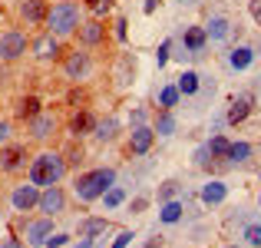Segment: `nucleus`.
Here are the masks:
<instances>
[{"label":"nucleus","instance_id":"f257e3e1","mask_svg":"<svg viewBox=\"0 0 261 248\" xmlns=\"http://www.w3.org/2000/svg\"><path fill=\"white\" fill-rule=\"evenodd\" d=\"M66 176V162L60 153H43L30 162V182L37 189H46V185H57L60 179Z\"/></svg>","mask_w":261,"mask_h":248},{"label":"nucleus","instance_id":"f03ea898","mask_svg":"<svg viewBox=\"0 0 261 248\" xmlns=\"http://www.w3.org/2000/svg\"><path fill=\"white\" fill-rule=\"evenodd\" d=\"M113 182H116L113 169H93V172H83L73 189H76L80 202H93V199H102V192H106Z\"/></svg>","mask_w":261,"mask_h":248},{"label":"nucleus","instance_id":"7ed1b4c3","mask_svg":"<svg viewBox=\"0 0 261 248\" xmlns=\"http://www.w3.org/2000/svg\"><path fill=\"white\" fill-rule=\"evenodd\" d=\"M46 23H50V33L53 37H66V33H73L80 27V10L76 4H70V0H60V4H53L50 10H46Z\"/></svg>","mask_w":261,"mask_h":248},{"label":"nucleus","instance_id":"20e7f679","mask_svg":"<svg viewBox=\"0 0 261 248\" xmlns=\"http://www.w3.org/2000/svg\"><path fill=\"white\" fill-rule=\"evenodd\" d=\"M23 53H27V37L20 30H7L4 37H0V60L13 63V60H20Z\"/></svg>","mask_w":261,"mask_h":248},{"label":"nucleus","instance_id":"39448f33","mask_svg":"<svg viewBox=\"0 0 261 248\" xmlns=\"http://www.w3.org/2000/svg\"><path fill=\"white\" fill-rule=\"evenodd\" d=\"M63 205H66V195H63V189H60V185H46V189L40 192V202H37V209L43 212L46 218L60 215V212H63Z\"/></svg>","mask_w":261,"mask_h":248},{"label":"nucleus","instance_id":"423d86ee","mask_svg":"<svg viewBox=\"0 0 261 248\" xmlns=\"http://www.w3.org/2000/svg\"><path fill=\"white\" fill-rule=\"evenodd\" d=\"M37 202H40V189L37 185H17L13 189V209L17 212H30V209H37Z\"/></svg>","mask_w":261,"mask_h":248},{"label":"nucleus","instance_id":"0eeeda50","mask_svg":"<svg viewBox=\"0 0 261 248\" xmlns=\"http://www.w3.org/2000/svg\"><path fill=\"white\" fill-rule=\"evenodd\" d=\"M152 139H155V133L149 126H136L133 129V139H129V153H133V156L149 153V149H152Z\"/></svg>","mask_w":261,"mask_h":248},{"label":"nucleus","instance_id":"6e6552de","mask_svg":"<svg viewBox=\"0 0 261 248\" xmlns=\"http://www.w3.org/2000/svg\"><path fill=\"white\" fill-rule=\"evenodd\" d=\"M23 162H27V149L23 146H7V149H0V169H4V172H17Z\"/></svg>","mask_w":261,"mask_h":248},{"label":"nucleus","instance_id":"1a4fd4ad","mask_svg":"<svg viewBox=\"0 0 261 248\" xmlns=\"http://www.w3.org/2000/svg\"><path fill=\"white\" fill-rule=\"evenodd\" d=\"M63 70H66V77L70 80H83L86 73H89V53H70L66 57V63H63Z\"/></svg>","mask_w":261,"mask_h":248},{"label":"nucleus","instance_id":"9d476101","mask_svg":"<svg viewBox=\"0 0 261 248\" xmlns=\"http://www.w3.org/2000/svg\"><path fill=\"white\" fill-rule=\"evenodd\" d=\"M30 133H33V139H46V136H53V133H57V116H53V113L33 116V119H30Z\"/></svg>","mask_w":261,"mask_h":248},{"label":"nucleus","instance_id":"9b49d317","mask_svg":"<svg viewBox=\"0 0 261 248\" xmlns=\"http://www.w3.org/2000/svg\"><path fill=\"white\" fill-rule=\"evenodd\" d=\"M251 103H255V96H251V93H242L238 100H231V106H228V122H231V126H235V122H245V119H248Z\"/></svg>","mask_w":261,"mask_h":248},{"label":"nucleus","instance_id":"f8f14e48","mask_svg":"<svg viewBox=\"0 0 261 248\" xmlns=\"http://www.w3.org/2000/svg\"><path fill=\"white\" fill-rule=\"evenodd\" d=\"M53 235V218H40V222L27 225V242L30 245H43Z\"/></svg>","mask_w":261,"mask_h":248},{"label":"nucleus","instance_id":"ddd939ff","mask_svg":"<svg viewBox=\"0 0 261 248\" xmlns=\"http://www.w3.org/2000/svg\"><path fill=\"white\" fill-rule=\"evenodd\" d=\"M33 53H37L40 60H57L60 57V40L53 37V33H46V37H40L37 43H33Z\"/></svg>","mask_w":261,"mask_h":248},{"label":"nucleus","instance_id":"4468645a","mask_svg":"<svg viewBox=\"0 0 261 248\" xmlns=\"http://www.w3.org/2000/svg\"><path fill=\"white\" fill-rule=\"evenodd\" d=\"M46 10H50V7H46V0H27V4L20 7V13H23L27 23H43V20H46Z\"/></svg>","mask_w":261,"mask_h":248},{"label":"nucleus","instance_id":"2eb2a0df","mask_svg":"<svg viewBox=\"0 0 261 248\" xmlns=\"http://www.w3.org/2000/svg\"><path fill=\"white\" fill-rule=\"evenodd\" d=\"M102 37H106V27H102L99 20H89V23H83V30H80V40H83L86 46L102 43Z\"/></svg>","mask_w":261,"mask_h":248},{"label":"nucleus","instance_id":"dca6fc26","mask_svg":"<svg viewBox=\"0 0 261 248\" xmlns=\"http://www.w3.org/2000/svg\"><path fill=\"white\" fill-rule=\"evenodd\" d=\"M93 126H96V119H93V113H86V109H80V113L70 119V133H73V136H83V133H89Z\"/></svg>","mask_w":261,"mask_h":248},{"label":"nucleus","instance_id":"f3484780","mask_svg":"<svg viewBox=\"0 0 261 248\" xmlns=\"http://www.w3.org/2000/svg\"><path fill=\"white\" fill-rule=\"evenodd\" d=\"M106 229H109L106 218H83V222H80V235H83V238H96V235H102Z\"/></svg>","mask_w":261,"mask_h":248},{"label":"nucleus","instance_id":"a211bd4d","mask_svg":"<svg viewBox=\"0 0 261 248\" xmlns=\"http://www.w3.org/2000/svg\"><path fill=\"white\" fill-rule=\"evenodd\" d=\"M228 195V189H225V182H208L202 189V202H208V205H218L222 199Z\"/></svg>","mask_w":261,"mask_h":248},{"label":"nucleus","instance_id":"6ab92c4d","mask_svg":"<svg viewBox=\"0 0 261 248\" xmlns=\"http://www.w3.org/2000/svg\"><path fill=\"white\" fill-rule=\"evenodd\" d=\"M17 113H20V119H33V116H40L43 109H40V100H37V96H23V100H20V106H17Z\"/></svg>","mask_w":261,"mask_h":248},{"label":"nucleus","instance_id":"aec40b11","mask_svg":"<svg viewBox=\"0 0 261 248\" xmlns=\"http://www.w3.org/2000/svg\"><path fill=\"white\" fill-rule=\"evenodd\" d=\"M251 60H255V53H251L248 46H235V50H231V57H228V63L235 66V70H245Z\"/></svg>","mask_w":261,"mask_h":248},{"label":"nucleus","instance_id":"412c9836","mask_svg":"<svg viewBox=\"0 0 261 248\" xmlns=\"http://www.w3.org/2000/svg\"><path fill=\"white\" fill-rule=\"evenodd\" d=\"M185 46H189V50H202V46H205V30H202V27H189V30H185Z\"/></svg>","mask_w":261,"mask_h":248},{"label":"nucleus","instance_id":"4be33fe9","mask_svg":"<svg viewBox=\"0 0 261 248\" xmlns=\"http://www.w3.org/2000/svg\"><path fill=\"white\" fill-rule=\"evenodd\" d=\"M178 93H185V96H192V93H198V73H192V70H185L182 77H178Z\"/></svg>","mask_w":261,"mask_h":248},{"label":"nucleus","instance_id":"5701e85b","mask_svg":"<svg viewBox=\"0 0 261 248\" xmlns=\"http://www.w3.org/2000/svg\"><path fill=\"white\" fill-rule=\"evenodd\" d=\"M205 37L225 40V37H228V20H225V17H212V23H208V30H205Z\"/></svg>","mask_w":261,"mask_h":248},{"label":"nucleus","instance_id":"b1692460","mask_svg":"<svg viewBox=\"0 0 261 248\" xmlns=\"http://www.w3.org/2000/svg\"><path fill=\"white\" fill-rule=\"evenodd\" d=\"M248 156H251V146H248V142H231L225 159H231V162H248Z\"/></svg>","mask_w":261,"mask_h":248},{"label":"nucleus","instance_id":"393cba45","mask_svg":"<svg viewBox=\"0 0 261 248\" xmlns=\"http://www.w3.org/2000/svg\"><path fill=\"white\" fill-rule=\"evenodd\" d=\"M228 146H231V142L225 139V136H212V142H208V153L215 156V159H225V156H228Z\"/></svg>","mask_w":261,"mask_h":248},{"label":"nucleus","instance_id":"a878e982","mask_svg":"<svg viewBox=\"0 0 261 248\" xmlns=\"http://www.w3.org/2000/svg\"><path fill=\"white\" fill-rule=\"evenodd\" d=\"M159 218H162V222H169V225L178 222V218H182V205H178V202H166V205H162V212H159Z\"/></svg>","mask_w":261,"mask_h":248},{"label":"nucleus","instance_id":"bb28decb","mask_svg":"<svg viewBox=\"0 0 261 248\" xmlns=\"http://www.w3.org/2000/svg\"><path fill=\"white\" fill-rule=\"evenodd\" d=\"M102 199H106V209H116V205H122V199H126V192H122L119 185H109V189L102 192Z\"/></svg>","mask_w":261,"mask_h":248},{"label":"nucleus","instance_id":"cd10ccee","mask_svg":"<svg viewBox=\"0 0 261 248\" xmlns=\"http://www.w3.org/2000/svg\"><path fill=\"white\" fill-rule=\"evenodd\" d=\"M93 129H96V136L106 142V139H113V136H116V119H99Z\"/></svg>","mask_w":261,"mask_h":248},{"label":"nucleus","instance_id":"c85d7f7f","mask_svg":"<svg viewBox=\"0 0 261 248\" xmlns=\"http://www.w3.org/2000/svg\"><path fill=\"white\" fill-rule=\"evenodd\" d=\"M63 162H66V169H70V165L76 169V165L83 162V146H76V142H73V146H70V149L63 153Z\"/></svg>","mask_w":261,"mask_h":248},{"label":"nucleus","instance_id":"c756f323","mask_svg":"<svg viewBox=\"0 0 261 248\" xmlns=\"http://www.w3.org/2000/svg\"><path fill=\"white\" fill-rule=\"evenodd\" d=\"M159 103H162V109H172L175 103H178V89H175V86H162Z\"/></svg>","mask_w":261,"mask_h":248},{"label":"nucleus","instance_id":"7c9ffc66","mask_svg":"<svg viewBox=\"0 0 261 248\" xmlns=\"http://www.w3.org/2000/svg\"><path fill=\"white\" fill-rule=\"evenodd\" d=\"M245 238H248V245H261V222H251L248 229H245Z\"/></svg>","mask_w":261,"mask_h":248},{"label":"nucleus","instance_id":"2f4dec72","mask_svg":"<svg viewBox=\"0 0 261 248\" xmlns=\"http://www.w3.org/2000/svg\"><path fill=\"white\" fill-rule=\"evenodd\" d=\"M172 129H175V119L169 116V109H166V113L159 116V133H162V136H172Z\"/></svg>","mask_w":261,"mask_h":248},{"label":"nucleus","instance_id":"473e14b6","mask_svg":"<svg viewBox=\"0 0 261 248\" xmlns=\"http://www.w3.org/2000/svg\"><path fill=\"white\" fill-rule=\"evenodd\" d=\"M86 7H89V10L96 13V17H102V13H106V10H109L113 4H109V0H86Z\"/></svg>","mask_w":261,"mask_h":248},{"label":"nucleus","instance_id":"72a5a7b5","mask_svg":"<svg viewBox=\"0 0 261 248\" xmlns=\"http://www.w3.org/2000/svg\"><path fill=\"white\" fill-rule=\"evenodd\" d=\"M172 195H175V182H166V185L159 189V199H162V202H169Z\"/></svg>","mask_w":261,"mask_h":248},{"label":"nucleus","instance_id":"f704fd0d","mask_svg":"<svg viewBox=\"0 0 261 248\" xmlns=\"http://www.w3.org/2000/svg\"><path fill=\"white\" fill-rule=\"evenodd\" d=\"M133 238H136L133 232H119V238H116V242H113V248H126L129 242H133Z\"/></svg>","mask_w":261,"mask_h":248},{"label":"nucleus","instance_id":"c9c22d12","mask_svg":"<svg viewBox=\"0 0 261 248\" xmlns=\"http://www.w3.org/2000/svg\"><path fill=\"white\" fill-rule=\"evenodd\" d=\"M166 60H169V43H162V46H159V53H155V63L166 66Z\"/></svg>","mask_w":261,"mask_h":248},{"label":"nucleus","instance_id":"e433bc0d","mask_svg":"<svg viewBox=\"0 0 261 248\" xmlns=\"http://www.w3.org/2000/svg\"><path fill=\"white\" fill-rule=\"evenodd\" d=\"M248 10H251V17H255V23L261 27V0H251V7H248Z\"/></svg>","mask_w":261,"mask_h":248},{"label":"nucleus","instance_id":"4c0bfd02","mask_svg":"<svg viewBox=\"0 0 261 248\" xmlns=\"http://www.w3.org/2000/svg\"><path fill=\"white\" fill-rule=\"evenodd\" d=\"M46 245H50V248H60V245H66V235H50V238H46Z\"/></svg>","mask_w":261,"mask_h":248},{"label":"nucleus","instance_id":"58836bf2","mask_svg":"<svg viewBox=\"0 0 261 248\" xmlns=\"http://www.w3.org/2000/svg\"><path fill=\"white\" fill-rule=\"evenodd\" d=\"M70 103H73V106H76V103H86V93H83V89H73V93H70Z\"/></svg>","mask_w":261,"mask_h":248},{"label":"nucleus","instance_id":"ea45409f","mask_svg":"<svg viewBox=\"0 0 261 248\" xmlns=\"http://www.w3.org/2000/svg\"><path fill=\"white\" fill-rule=\"evenodd\" d=\"M7 139H10V122L0 119V142H7Z\"/></svg>","mask_w":261,"mask_h":248},{"label":"nucleus","instance_id":"a19ab883","mask_svg":"<svg viewBox=\"0 0 261 248\" xmlns=\"http://www.w3.org/2000/svg\"><path fill=\"white\" fill-rule=\"evenodd\" d=\"M116 37L126 40V20H119V23H116Z\"/></svg>","mask_w":261,"mask_h":248},{"label":"nucleus","instance_id":"79ce46f5","mask_svg":"<svg viewBox=\"0 0 261 248\" xmlns=\"http://www.w3.org/2000/svg\"><path fill=\"white\" fill-rule=\"evenodd\" d=\"M208 156H212L208 149H198V165H208Z\"/></svg>","mask_w":261,"mask_h":248},{"label":"nucleus","instance_id":"37998d69","mask_svg":"<svg viewBox=\"0 0 261 248\" xmlns=\"http://www.w3.org/2000/svg\"><path fill=\"white\" fill-rule=\"evenodd\" d=\"M0 248H23V242H17V238H7V242L0 245Z\"/></svg>","mask_w":261,"mask_h":248},{"label":"nucleus","instance_id":"c03bdc74","mask_svg":"<svg viewBox=\"0 0 261 248\" xmlns=\"http://www.w3.org/2000/svg\"><path fill=\"white\" fill-rule=\"evenodd\" d=\"M76 248H93V238H83V242H80Z\"/></svg>","mask_w":261,"mask_h":248},{"label":"nucleus","instance_id":"a18cd8bd","mask_svg":"<svg viewBox=\"0 0 261 248\" xmlns=\"http://www.w3.org/2000/svg\"><path fill=\"white\" fill-rule=\"evenodd\" d=\"M0 80H4V73H0Z\"/></svg>","mask_w":261,"mask_h":248}]
</instances>
